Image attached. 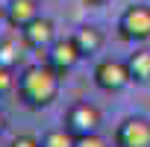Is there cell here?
<instances>
[{"label": "cell", "mask_w": 150, "mask_h": 147, "mask_svg": "<svg viewBox=\"0 0 150 147\" xmlns=\"http://www.w3.org/2000/svg\"><path fill=\"white\" fill-rule=\"evenodd\" d=\"M12 68H3V65H0V97H3V94H9V88H12Z\"/></svg>", "instance_id": "obj_14"}, {"label": "cell", "mask_w": 150, "mask_h": 147, "mask_svg": "<svg viewBox=\"0 0 150 147\" xmlns=\"http://www.w3.org/2000/svg\"><path fill=\"white\" fill-rule=\"evenodd\" d=\"M132 83H150V50H135L127 59Z\"/></svg>", "instance_id": "obj_10"}, {"label": "cell", "mask_w": 150, "mask_h": 147, "mask_svg": "<svg viewBox=\"0 0 150 147\" xmlns=\"http://www.w3.org/2000/svg\"><path fill=\"white\" fill-rule=\"evenodd\" d=\"M71 38H74V44L80 47L83 59H86V56H94V53H100V47H103V33H100L97 27H80L77 33L71 35Z\"/></svg>", "instance_id": "obj_9"}, {"label": "cell", "mask_w": 150, "mask_h": 147, "mask_svg": "<svg viewBox=\"0 0 150 147\" xmlns=\"http://www.w3.org/2000/svg\"><path fill=\"white\" fill-rule=\"evenodd\" d=\"M83 59L80 47L74 44V38H56L53 47L47 50V65L59 74V77H65V74H71L74 68H77V62Z\"/></svg>", "instance_id": "obj_5"}, {"label": "cell", "mask_w": 150, "mask_h": 147, "mask_svg": "<svg viewBox=\"0 0 150 147\" xmlns=\"http://www.w3.org/2000/svg\"><path fill=\"white\" fill-rule=\"evenodd\" d=\"M118 33L124 41H147L150 38V6L132 3L118 18Z\"/></svg>", "instance_id": "obj_2"}, {"label": "cell", "mask_w": 150, "mask_h": 147, "mask_svg": "<svg viewBox=\"0 0 150 147\" xmlns=\"http://www.w3.org/2000/svg\"><path fill=\"white\" fill-rule=\"evenodd\" d=\"M86 3H88V6H106L109 0H86Z\"/></svg>", "instance_id": "obj_16"}, {"label": "cell", "mask_w": 150, "mask_h": 147, "mask_svg": "<svg viewBox=\"0 0 150 147\" xmlns=\"http://www.w3.org/2000/svg\"><path fill=\"white\" fill-rule=\"evenodd\" d=\"M38 15H41L38 12V0H9L6 3V24L15 27V30H24Z\"/></svg>", "instance_id": "obj_8"}, {"label": "cell", "mask_w": 150, "mask_h": 147, "mask_svg": "<svg viewBox=\"0 0 150 147\" xmlns=\"http://www.w3.org/2000/svg\"><path fill=\"white\" fill-rule=\"evenodd\" d=\"M3 21H6V6L0 3V24H3Z\"/></svg>", "instance_id": "obj_17"}, {"label": "cell", "mask_w": 150, "mask_h": 147, "mask_svg": "<svg viewBox=\"0 0 150 147\" xmlns=\"http://www.w3.org/2000/svg\"><path fill=\"white\" fill-rule=\"evenodd\" d=\"M65 127L74 135H88L100 129V109L88 100H77L68 112H65Z\"/></svg>", "instance_id": "obj_4"}, {"label": "cell", "mask_w": 150, "mask_h": 147, "mask_svg": "<svg viewBox=\"0 0 150 147\" xmlns=\"http://www.w3.org/2000/svg\"><path fill=\"white\" fill-rule=\"evenodd\" d=\"M115 147H150V121L127 118L115 129Z\"/></svg>", "instance_id": "obj_6"}, {"label": "cell", "mask_w": 150, "mask_h": 147, "mask_svg": "<svg viewBox=\"0 0 150 147\" xmlns=\"http://www.w3.org/2000/svg\"><path fill=\"white\" fill-rule=\"evenodd\" d=\"M74 147H109L97 132H88V135H77L74 138Z\"/></svg>", "instance_id": "obj_13"}, {"label": "cell", "mask_w": 150, "mask_h": 147, "mask_svg": "<svg viewBox=\"0 0 150 147\" xmlns=\"http://www.w3.org/2000/svg\"><path fill=\"white\" fill-rule=\"evenodd\" d=\"M129 83H132V77H129L127 62H118V59H103V62H97V68H94V86H97L100 91L115 94V91H124Z\"/></svg>", "instance_id": "obj_3"}, {"label": "cell", "mask_w": 150, "mask_h": 147, "mask_svg": "<svg viewBox=\"0 0 150 147\" xmlns=\"http://www.w3.org/2000/svg\"><path fill=\"white\" fill-rule=\"evenodd\" d=\"M59 80L50 65H30L18 77V94L30 109H44L59 97Z\"/></svg>", "instance_id": "obj_1"}, {"label": "cell", "mask_w": 150, "mask_h": 147, "mask_svg": "<svg viewBox=\"0 0 150 147\" xmlns=\"http://www.w3.org/2000/svg\"><path fill=\"white\" fill-rule=\"evenodd\" d=\"M9 147H41V141H38L35 135H18Z\"/></svg>", "instance_id": "obj_15"}, {"label": "cell", "mask_w": 150, "mask_h": 147, "mask_svg": "<svg viewBox=\"0 0 150 147\" xmlns=\"http://www.w3.org/2000/svg\"><path fill=\"white\" fill-rule=\"evenodd\" d=\"M6 129V118H3V112H0V132Z\"/></svg>", "instance_id": "obj_18"}, {"label": "cell", "mask_w": 150, "mask_h": 147, "mask_svg": "<svg viewBox=\"0 0 150 147\" xmlns=\"http://www.w3.org/2000/svg\"><path fill=\"white\" fill-rule=\"evenodd\" d=\"M74 135L68 127L65 129H50V132H44L41 135V147H74Z\"/></svg>", "instance_id": "obj_11"}, {"label": "cell", "mask_w": 150, "mask_h": 147, "mask_svg": "<svg viewBox=\"0 0 150 147\" xmlns=\"http://www.w3.org/2000/svg\"><path fill=\"white\" fill-rule=\"evenodd\" d=\"M18 59H21L18 44H15V41H9V38H0V65H3V68H15V65H18Z\"/></svg>", "instance_id": "obj_12"}, {"label": "cell", "mask_w": 150, "mask_h": 147, "mask_svg": "<svg viewBox=\"0 0 150 147\" xmlns=\"http://www.w3.org/2000/svg\"><path fill=\"white\" fill-rule=\"evenodd\" d=\"M21 33H24L27 47H33V50H50L53 41H56V24L50 18H41V15L33 24H27Z\"/></svg>", "instance_id": "obj_7"}]
</instances>
